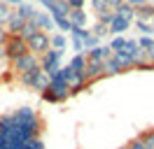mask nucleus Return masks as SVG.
I'll list each match as a JSON object with an SVG mask.
<instances>
[{
    "instance_id": "nucleus-1",
    "label": "nucleus",
    "mask_w": 154,
    "mask_h": 149,
    "mask_svg": "<svg viewBox=\"0 0 154 149\" xmlns=\"http://www.w3.org/2000/svg\"><path fill=\"white\" fill-rule=\"evenodd\" d=\"M68 98H70V84L49 77V86L42 91V100H47V102H63V100H68Z\"/></svg>"
},
{
    "instance_id": "nucleus-2",
    "label": "nucleus",
    "mask_w": 154,
    "mask_h": 149,
    "mask_svg": "<svg viewBox=\"0 0 154 149\" xmlns=\"http://www.w3.org/2000/svg\"><path fill=\"white\" fill-rule=\"evenodd\" d=\"M19 82L23 84V86H28V89H35V91L42 93L49 86V74H45L42 70H40V65H38V68H33L30 72L19 74Z\"/></svg>"
},
{
    "instance_id": "nucleus-3",
    "label": "nucleus",
    "mask_w": 154,
    "mask_h": 149,
    "mask_svg": "<svg viewBox=\"0 0 154 149\" xmlns=\"http://www.w3.org/2000/svg\"><path fill=\"white\" fill-rule=\"evenodd\" d=\"M63 54H66V51H58V49H49V51H45V54L40 56V70L51 77L56 70H61Z\"/></svg>"
},
{
    "instance_id": "nucleus-4",
    "label": "nucleus",
    "mask_w": 154,
    "mask_h": 149,
    "mask_svg": "<svg viewBox=\"0 0 154 149\" xmlns=\"http://www.w3.org/2000/svg\"><path fill=\"white\" fill-rule=\"evenodd\" d=\"M26 47H28V51L33 56H42L45 51H49L51 49V44H49V33H42V30H35L33 35L26 40Z\"/></svg>"
},
{
    "instance_id": "nucleus-5",
    "label": "nucleus",
    "mask_w": 154,
    "mask_h": 149,
    "mask_svg": "<svg viewBox=\"0 0 154 149\" xmlns=\"http://www.w3.org/2000/svg\"><path fill=\"white\" fill-rule=\"evenodd\" d=\"M5 58H10V61H14V58H19V56L28 54V47H26V42L21 40L19 35H10V40L5 42Z\"/></svg>"
},
{
    "instance_id": "nucleus-6",
    "label": "nucleus",
    "mask_w": 154,
    "mask_h": 149,
    "mask_svg": "<svg viewBox=\"0 0 154 149\" xmlns=\"http://www.w3.org/2000/svg\"><path fill=\"white\" fill-rule=\"evenodd\" d=\"M38 65H40V58L28 51V54H23V56H19V58L12 61V70L17 74H26V72H30L33 68H38Z\"/></svg>"
},
{
    "instance_id": "nucleus-7",
    "label": "nucleus",
    "mask_w": 154,
    "mask_h": 149,
    "mask_svg": "<svg viewBox=\"0 0 154 149\" xmlns=\"http://www.w3.org/2000/svg\"><path fill=\"white\" fill-rule=\"evenodd\" d=\"M30 21L35 23V28H38V30H42V33H49V35H51V30H54V19H51V14H49V12L38 9V12L33 14V19H30Z\"/></svg>"
},
{
    "instance_id": "nucleus-8",
    "label": "nucleus",
    "mask_w": 154,
    "mask_h": 149,
    "mask_svg": "<svg viewBox=\"0 0 154 149\" xmlns=\"http://www.w3.org/2000/svg\"><path fill=\"white\" fill-rule=\"evenodd\" d=\"M87 63L89 58L87 54H75L72 58H70V70H72V74H75V79H79V77H84V70H87Z\"/></svg>"
},
{
    "instance_id": "nucleus-9",
    "label": "nucleus",
    "mask_w": 154,
    "mask_h": 149,
    "mask_svg": "<svg viewBox=\"0 0 154 149\" xmlns=\"http://www.w3.org/2000/svg\"><path fill=\"white\" fill-rule=\"evenodd\" d=\"M87 54L89 61H96V63H105L107 58L112 56V49H110V44H98L96 49H91V51H84Z\"/></svg>"
},
{
    "instance_id": "nucleus-10",
    "label": "nucleus",
    "mask_w": 154,
    "mask_h": 149,
    "mask_svg": "<svg viewBox=\"0 0 154 149\" xmlns=\"http://www.w3.org/2000/svg\"><path fill=\"white\" fill-rule=\"evenodd\" d=\"M84 77H87L89 84H94L96 79H103V77H105V72H103V63L89 61V63H87V70H84Z\"/></svg>"
},
{
    "instance_id": "nucleus-11",
    "label": "nucleus",
    "mask_w": 154,
    "mask_h": 149,
    "mask_svg": "<svg viewBox=\"0 0 154 149\" xmlns=\"http://www.w3.org/2000/svg\"><path fill=\"white\" fill-rule=\"evenodd\" d=\"M23 26H26V21L21 17H17L14 14V9H12V17L10 21H7V26H5V30L10 33V35H21V30H23Z\"/></svg>"
},
{
    "instance_id": "nucleus-12",
    "label": "nucleus",
    "mask_w": 154,
    "mask_h": 149,
    "mask_svg": "<svg viewBox=\"0 0 154 149\" xmlns=\"http://www.w3.org/2000/svg\"><path fill=\"white\" fill-rule=\"evenodd\" d=\"M128 28H131V21H128V19H124V17H117V14H115V21L110 23V28H107V30H110L112 35H119V33H126Z\"/></svg>"
},
{
    "instance_id": "nucleus-13",
    "label": "nucleus",
    "mask_w": 154,
    "mask_h": 149,
    "mask_svg": "<svg viewBox=\"0 0 154 149\" xmlns=\"http://www.w3.org/2000/svg\"><path fill=\"white\" fill-rule=\"evenodd\" d=\"M103 72H105V77H112V74H119L124 72V68H122V63L117 61L115 56H110L105 63H103Z\"/></svg>"
},
{
    "instance_id": "nucleus-14",
    "label": "nucleus",
    "mask_w": 154,
    "mask_h": 149,
    "mask_svg": "<svg viewBox=\"0 0 154 149\" xmlns=\"http://www.w3.org/2000/svg\"><path fill=\"white\" fill-rule=\"evenodd\" d=\"M68 19H70V23H72V26L87 28V12H84V9H70Z\"/></svg>"
},
{
    "instance_id": "nucleus-15",
    "label": "nucleus",
    "mask_w": 154,
    "mask_h": 149,
    "mask_svg": "<svg viewBox=\"0 0 154 149\" xmlns=\"http://www.w3.org/2000/svg\"><path fill=\"white\" fill-rule=\"evenodd\" d=\"M152 17H154V5L152 2H147V5H143V7H138L135 9V21H152Z\"/></svg>"
},
{
    "instance_id": "nucleus-16",
    "label": "nucleus",
    "mask_w": 154,
    "mask_h": 149,
    "mask_svg": "<svg viewBox=\"0 0 154 149\" xmlns=\"http://www.w3.org/2000/svg\"><path fill=\"white\" fill-rule=\"evenodd\" d=\"M51 77H54V79H61V82H66V84L75 82V74H72V70H70V65H61V70H56Z\"/></svg>"
},
{
    "instance_id": "nucleus-17",
    "label": "nucleus",
    "mask_w": 154,
    "mask_h": 149,
    "mask_svg": "<svg viewBox=\"0 0 154 149\" xmlns=\"http://www.w3.org/2000/svg\"><path fill=\"white\" fill-rule=\"evenodd\" d=\"M49 44H51V49H58V51H66L68 37L63 35V33H51V35H49Z\"/></svg>"
},
{
    "instance_id": "nucleus-18",
    "label": "nucleus",
    "mask_w": 154,
    "mask_h": 149,
    "mask_svg": "<svg viewBox=\"0 0 154 149\" xmlns=\"http://www.w3.org/2000/svg\"><path fill=\"white\" fill-rule=\"evenodd\" d=\"M35 12H38V9L33 7L30 2H23V5H19V7L14 9V14H17V17H21V19H23V21H30Z\"/></svg>"
},
{
    "instance_id": "nucleus-19",
    "label": "nucleus",
    "mask_w": 154,
    "mask_h": 149,
    "mask_svg": "<svg viewBox=\"0 0 154 149\" xmlns=\"http://www.w3.org/2000/svg\"><path fill=\"white\" fill-rule=\"evenodd\" d=\"M115 14L117 17H124V19H128V21H133L135 19V9L128 5V2H124V5H119V7L115 9Z\"/></svg>"
},
{
    "instance_id": "nucleus-20",
    "label": "nucleus",
    "mask_w": 154,
    "mask_h": 149,
    "mask_svg": "<svg viewBox=\"0 0 154 149\" xmlns=\"http://www.w3.org/2000/svg\"><path fill=\"white\" fill-rule=\"evenodd\" d=\"M10 17H12V7L7 5V2H2V0H0V28L7 26Z\"/></svg>"
},
{
    "instance_id": "nucleus-21",
    "label": "nucleus",
    "mask_w": 154,
    "mask_h": 149,
    "mask_svg": "<svg viewBox=\"0 0 154 149\" xmlns=\"http://www.w3.org/2000/svg\"><path fill=\"white\" fill-rule=\"evenodd\" d=\"M51 19H54V28H61V33H70L72 23L68 17H51Z\"/></svg>"
},
{
    "instance_id": "nucleus-22",
    "label": "nucleus",
    "mask_w": 154,
    "mask_h": 149,
    "mask_svg": "<svg viewBox=\"0 0 154 149\" xmlns=\"http://www.w3.org/2000/svg\"><path fill=\"white\" fill-rule=\"evenodd\" d=\"M124 47H126V37H124V35H115V37H112V42H110V49H112V54L122 51Z\"/></svg>"
},
{
    "instance_id": "nucleus-23",
    "label": "nucleus",
    "mask_w": 154,
    "mask_h": 149,
    "mask_svg": "<svg viewBox=\"0 0 154 149\" xmlns=\"http://www.w3.org/2000/svg\"><path fill=\"white\" fill-rule=\"evenodd\" d=\"M140 142H143L145 147H152L154 149V128H149V130H145V133H140Z\"/></svg>"
},
{
    "instance_id": "nucleus-24",
    "label": "nucleus",
    "mask_w": 154,
    "mask_h": 149,
    "mask_svg": "<svg viewBox=\"0 0 154 149\" xmlns=\"http://www.w3.org/2000/svg\"><path fill=\"white\" fill-rule=\"evenodd\" d=\"M115 21V12L110 9V12H103V14H98V21L96 23H100V26H105V28H110V23Z\"/></svg>"
},
{
    "instance_id": "nucleus-25",
    "label": "nucleus",
    "mask_w": 154,
    "mask_h": 149,
    "mask_svg": "<svg viewBox=\"0 0 154 149\" xmlns=\"http://www.w3.org/2000/svg\"><path fill=\"white\" fill-rule=\"evenodd\" d=\"M91 35V30H87V28H77V26H72L70 28V37H77V40H87V37Z\"/></svg>"
},
{
    "instance_id": "nucleus-26",
    "label": "nucleus",
    "mask_w": 154,
    "mask_h": 149,
    "mask_svg": "<svg viewBox=\"0 0 154 149\" xmlns=\"http://www.w3.org/2000/svg\"><path fill=\"white\" fill-rule=\"evenodd\" d=\"M91 7H94V12H96V14L110 12V7H107V2H105V0H91Z\"/></svg>"
},
{
    "instance_id": "nucleus-27",
    "label": "nucleus",
    "mask_w": 154,
    "mask_h": 149,
    "mask_svg": "<svg viewBox=\"0 0 154 149\" xmlns=\"http://www.w3.org/2000/svg\"><path fill=\"white\" fill-rule=\"evenodd\" d=\"M152 42H154V37H152V35H143V37H138V47H140L143 51H147V49L152 47Z\"/></svg>"
},
{
    "instance_id": "nucleus-28",
    "label": "nucleus",
    "mask_w": 154,
    "mask_h": 149,
    "mask_svg": "<svg viewBox=\"0 0 154 149\" xmlns=\"http://www.w3.org/2000/svg\"><path fill=\"white\" fill-rule=\"evenodd\" d=\"M91 35H96L98 40H100V37H105V35H110V30H107L105 26H100V23H96V26L91 28Z\"/></svg>"
},
{
    "instance_id": "nucleus-29",
    "label": "nucleus",
    "mask_w": 154,
    "mask_h": 149,
    "mask_svg": "<svg viewBox=\"0 0 154 149\" xmlns=\"http://www.w3.org/2000/svg\"><path fill=\"white\" fill-rule=\"evenodd\" d=\"M135 28L140 30V33H145V35H152L154 30H152V26L147 23V21H135Z\"/></svg>"
},
{
    "instance_id": "nucleus-30",
    "label": "nucleus",
    "mask_w": 154,
    "mask_h": 149,
    "mask_svg": "<svg viewBox=\"0 0 154 149\" xmlns=\"http://www.w3.org/2000/svg\"><path fill=\"white\" fill-rule=\"evenodd\" d=\"M63 2H66L70 9H84V2H87V0H63Z\"/></svg>"
},
{
    "instance_id": "nucleus-31",
    "label": "nucleus",
    "mask_w": 154,
    "mask_h": 149,
    "mask_svg": "<svg viewBox=\"0 0 154 149\" xmlns=\"http://www.w3.org/2000/svg\"><path fill=\"white\" fill-rule=\"evenodd\" d=\"M145 61H147V63H152V65H154V42H152V47H149V49L145 51Z\"/></svg>"
},
{
    "instance_id": "nucleus-32",
    "label": "nucleus",
    "mask_w": 154,
    "mask_h": 149,
    "mask_svg": "<svg viewBox=\"0 0 154 149\" xmlns=\"http://www.w3.org/2000/svg\"><path fill=\"white\" fill-rule=\"evenodd\" d=\"M126 2H128V5H131L133 9H138V7H143V5H147L149 0H126Z\"/></svg>"
},
{
    "instance_id": "nucleus-33",
    "label": "nucleus",
    "mask_w": 154,
    "mask_h": 149,
    "mask_svg": "<svg viewBox=\"0 0 154 149\" xmlns=\"http://www.w3.org/2000/svg\"><path fill=\"white\" fill-rule=\"evenodd\" d=\"M105 2H107V7H110V9H112V12H115V9L119 7V5H124L126 0H105Z\"/></svg>"
},
{
    "instance_id": "nucleus-34",
    "label": "nucleus",
    "mask_w": 154,
    "mask_h": 149,
    "mask_svg": "<svg viewBox=\"0 0 154 149\" xmlns=\"http://www.w3.org/2000/svg\"><path fill=\"white\" fill-rule=\"evenodd\" d=\"M149 26H152V30H154V17H152V21H149Z\"/></svg>"
},
{
    "instance_id": "nucleus-35",
    "label": "nucleus",
    "mask_w": 154,
    "mask_h": 149,
    "mask_svg": "<svg viewBox=\"0 0 154 149\" xmlns=\"http://www.w3.org/2000/svg\"><path fill=\"white\" fill-rule=\"evenodd\" d=\"M124 149H126V147H124Z\"/></svg>"
}]
</instances>
